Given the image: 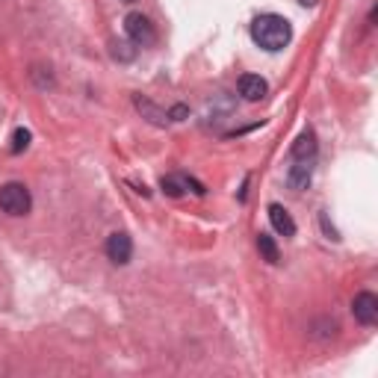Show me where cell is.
Listing matches in <instances>:
<instances>
[{"label": "cell", "mask_w": 378, "mask_h": 378, "mask_svg": "<svg viewBox=\"0 0 378 378\" xmlns=\"http://www.w3.org/2000/svg\"><path fill=\"white\" fill-rule=\"evenodd\" d=\"M251 39H255L257 47L275 54V50H284L289 45V39H293V27H289V21L284 15L263 12V15H257L255 21H251Z\"/></svg>", "instance_id": "cell-1"}, {"label": "cell", "mask_w": 378, "mask_h": 378, "mask_svg": "<svg viewBox=\"0 0 378 378\" xmlns=\"http://www.w3.org/2000/svg\"><path fill=\"white\" fill-rule=\"evenodd\" d=\"M30 207H33V195L24 183L12 181L0 186V210L3 213H9V216H27Z\"/></svg>", "instance_id": "cell-2"}, {"label": "cell", "mask_w": 378, "mask_h": 378, "mask_svg": "<svg viewBox=\"0 0 378 378\" xmlns=\"http://www.w3.org/2000/svg\"><path fill=\"white\" fill-rule=\"evenodd\" d=\"M124 33L130 36V42L133 45H142V47H148V45H154L157 42V30H154V24H151L142 12H130L128 18H124Z\"/></svg>", "instance_id": "cell-3"}, {"label": "cell", "mask_w": 378, "mask_h": 378, "mask_svg": "<svg viewBox=\"0 0 378 378\" xmlns=\"http://www.w3.org/2000/svg\"><path fill=\"white\" fill-rule=\"evenodd\" d=\"M107 257L112 263H119V266L130 263V257H133V239H130V234H124V231L109 234L107 236Z\"/></svg>", "instance_id": "cell-4"}, {"label": "cell", "mask_w": 378, "mask_h": 378, "mask_svg": "<svg viewBox=\"0 0 378 378\" xmlns=\"http://www.w3.org/2000/svg\"><path fill=\"white\" fill-rule=\"evenodd\" d=\"M351 313H355V319L361 325H375L378 322V296L370 293V289L358 293L355 301H351Z\"/></svg>", "instance_id": "cell-5"}, {"label": "cell", "mask_w": 378, "mask_h": 378, "mask_svg": "<svg viewBox=\"0 0 378 378\" xmlns=\"http://www.w3.org/2000/svg\"><path fill=\"white\" fill-rule=\"evenodd\" d=\"M160 189H162V192H166L169 198H181L186 189H192V192L204 195V186H201L198 181H192V178H183V174H166V178L160 181Z\"/></svg>", "instance_id": "cell-6"}, {"label": "cell", "mask_w": 378, "mask_h": 378, "mask_svg": "<svg viewBox=\"0 0 378 378\" xmlns=\"http://www.w3.org/2000/svg\"><path fill=\"white\" fill-rule=\"evenodd\" d=\"M236 89H239V95H243L245 100H260L263 95H266V80L260 77V74H243L239 77V83H236Z\"/></svg>", "instance_id": "cell-7"}, {"label": "cell", "mask_w": 378, "mask_h": 378, "mask_svg": "<svg viewBox=\"0 0 378 378\" xmlns=\"http://www.w3.org/2000/svg\"><path fill=\"white\" fill-rule=\"evenodd\" d=\"M310 178H313L310 160H296V166L287 172V183H289V189H296V192L308 189V186H310Z\"/></svg>", "instance_id": "cell-8"}, {"label": "cell", "mask_w": 378, "mask_h": 378, "mask_svg": "<svg viewBox=\"0 0 378 378\" xmlns=\"http://www.w3.org/2000/svg\"><path fill=\"white\" fill-rule=\"evenodd\" d=\"M269 222H272V228L278 231L281 236H296V222H293V216L287 213V207L269 204Z\"/></svg>", "instance_id": "cell-9"}, {"label": "cell", "mask_w": 378, "mask_h": 378, "mask_svg": "<svg viewBox=\"0 0 378 378\" xmlns=\"http://www.w3.org/2000/svg\"><path fill=\"white\" fill-rule=\"evenodd\" d=\"M313 157H317V136H313V130L298 133L293 142V160H313Z\"/></svg>", "instance_id": "cell-10"}, {"label": "cell", "mask_w": 378, "mask_h": 378, "mask_svg": "<svg viewBox=\"0 0 378 378\" xmlns=\"http://www.w3.org/2000/svg\"><path fill=\"white\" fill-rule=\"evenodd\" d=\"M257 248H260V255L266 263H278L281 255H278V245H275V239L269 234H257Z\"/></svg>", "instance_id": "cell-11"}, {"label": "cell", "mask_w": 378, "mask_h": 378, "mask_svg": "<svg viewBox=\"0 0 378 378\" xmlns=\"http://www.w3.org/2000/svg\"><path fill=\"white\" fill-rule=\"evenodd\" d=\"M136 109L139 112H145V116L154 121V124H166L169 121V112H162V109H157L151 100H145V98H136Z\"/></svg>", "instance_id": "cell-12"}, {"label": "cell", "mask_w": 378, "mask_h": 378, "mask_svg": "<svg viewBox=\"0 0 378 378\" xmlns=\"http://www.w3.org/2000/svg\"><path fill=\"white\" fill-rule=\"evenodd\" d=\"M30 139H33V133H30L27 128H18L15 133H12V154H21V151H27Z\"/></svg>", "instance_id": "cell-13"}, {"label": "cell", "mask_w": 378, "mask_h": 378, "mask_svg": "<svg viewBox=\"0 0 378 378\" xmlns=\"http://www.w3.org/2000/svg\"><path fill=\"white\" fill-rule=\"evenodd\" d=\"M133 54H136V50H133L128 42H112V56H116V59L130 62V59H133Z\"/></svg>", "instance_id": "cell-14"}, {"label": "cell", "mask_w": 378, "mask_h": 378, "mask_svg": "<svg viewBox=\"0 0 378 378\" xmlns=\"http://www.w3.org/2000/svg\"><path fill=\"white\" fill-rule=\"evenodd\" d=\"M186 116H189V109H186L183 104H178V107H172V109H169V119H172V121H183Z\"/></svg>", "instance_id": "cell-15"}, {"label": "cell", "mask_w": 378, "mask_h": 378, "mask_svg": "<svg viewBox=\"0 0 378 378\" xmlns=\"http://www.w3.org/2000/svg\"><path fill=\"white\" fill-rule=\"evenodd\" d=\"M298 3H301V6H317L319 0H298Z\"/></svg>", "instance_id": "cell-16"}, {"label": "cell", "mask_w": 378, "mask_h": 378, "mask_svg": "<svg viewBox=\"0 0 378 378\" xmlns=\"http://www.w3.org/2000/svg\"><path fill=\"white\" fill-rule=\"evenodd\" d=\"M124 3H133V0H124Z\"/></svg>", "instance_id": "cell-17"}]
</instances>
